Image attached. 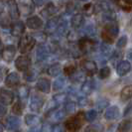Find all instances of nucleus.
<instances>
[{
	"mask_svg": "<svg viewBox=\"0 0 132 132\" xmlns=\"http://www.w3.org/2000/svg\"><path fill=\"white\" fill-rule=\"evenodd\" d=\"M35 44H36V41L34 40L32 35L26 34V35L21 36L19 44H18V49H19L20 53L26 54L28 52H30L34 48Z\"/></svg>",
	"mask_w": 132,
	"mask_h": 132,
	"instance_id": "nucleus-1",
	"label": "nucleus"
},
{
	"mask_svg": "<svg viewBox=\"0 0 132 132\" xmlns=\"http://www.w3.org/2000/svg\"><path fill=\"white\" fill-rule=\"evenodd\" d=\"M119 33V27L116 23H108L107 26H105L104 28V31L102 32V39H103V42H105L108 44L111 43L112 41Z\"/></svg>",
	"mask_w": 132,
	"mask_h": 132,
	"instance_id": "nucleus-2",
	"label": "nucleus"
},
{
	"mask_svg": "<svg viewBox=\"0 0 132 132\" xmlns=\"http://www.w3.org/2000/svg\"><path fill=\"white\" fill-rule=\"evenodd\" d=\"M66 128L71 132H77L82 126V120L80 119V115H76L73 117H70L66 121Z\"/></svg>",
	"mask_w": 132,
	"mask_h": 132,
	"instance_id": "nucleus-3",
	"label": "nucleus"
},
{
	"mask_svg": "<svg viewBox=\"0 0 132 132\" xmlns=\"http://www.w3.org/2000/svg\"><path fill=\"white\" fill-rule=\"evenodd\" d=\"M18 8H19V12L22 15L25 16L30 15L35 10V2L33 0H20Z\"/></svg>",
	"mask_w": 132,
	"mask_h": 132,
	"instance_id": "nucleus-4",
	"label": "nucleus"
},
{
	"mask_svg": "<svg viewBox=\"0 0 132 132\" xmlns=\"http://www.w3.org/2000/svg\"><path fill=\"white\" fill-rule=\"evenodd\" d=\"M45 99L39 93H34L30 99V109L35 112H38L41 110V108L44 106Z\"/></svg>",
	"mask_w": 132,
	"mask_h": 132,
	"instance_id": "nucleus-5",
	"label": "nucleus"
},
{
	"mask_svg": "<svg viewBox=\"0 0 132 132\" xmlns=\"http://www.w3.org/2000/svg\"><path fill=\"white\" fill-rule=\"evenodd\" d=\"M51 49L47 44H40L37 46L36 50V60L37 62H44L50 56Z\"/></svg>",
	"mask_w": 132,
	"mask_h": 132,
	"instance_id": "nucleus-6",
	"label": "nucleus"
},
{
	"mask_svg": "<svg viewBox=\"0 0 132 132\" xmlns=\"http://www.w3.org/2000/svg\"><path fill=\"white\" fill-rule=\"evenodd\" d=\"M15 67L20 72H27L31 67V59L28 56H20L15 60Z\"/></svg>",
	"mask_w": 132,
	"mask_h": 132,
	"instance_id": "nucleus-7",
	"label": "nucleus"
},
{
	"mask_svg": "<svg viewBox=\"0 0 132 132\" xmlns=\"http://www.w3.org/2000/svg\"><path fill=\"white\" fill-rule=\"evenodd\" d=\"M131 71V64L129 61L123 60L119 62L116 66V73L119 77H124Z\"/></svg>",
	"mask_w": 132,
	"mask_h": 132,
	"instance_id": "nucleus-8",
	"label": "nucleus"
},
{
	"mask_svg": "<svg viewBox=\"0 0 132 132\" xmlns=\"http://www.w3.org/2000/svg\"><path fill=\"white\" fill-rule=\"evenodd\" d=\"M51 115H49V120L51 122H54V123H59L62 120H64L65 117H66L67 113L65 111L64 108H61V109H55L53 111L49 112Z\"/></svg>",
	"mask_w": 132,
	"mask_h": 132,
	"instance_id": "nucleus-9",
	"label": "nucleus"
},
{
	"mask_svg": "<svg viewBox=\"0 0 132 132\" xmlns=\"http://www.w3.org/2000/svg\"><path fill=\"white\" fill-rule=\"evenodd\" d=\"M36 88L44 93H49L51 92V81L47 78H40L36 82Z\"/></svg>",
	"mask_w": 132,
	"mask_h": 132,
	"instance_id": "nucleus-10",
	"label": "nucleus"
},
{
	"mask_svg": "<svg viewBox=\"0 0 132 132\" xmlns=\"http://www.w3.org/2000/svg\"><path fill=\"white\" fill-rule=\"evenodd\" d=\"M15 55H16V48L13 45H8V46H6L2 50V52H1L2 59L4 60L5 62H8V63H10L13 60Z\"/></svg>",
	"mask_w": 132,
	"mask_h": 132,
	"instance_id": "nucleus-11",
	"label": "nucleus"
},
{
	"mask_svg": "<svg viewBox=\"0 0 132 132\" xmlns=\"http://www.w3.org/2000/svg\"><path fill=\"white\" fill-rule=\"evenodd\" d=\"M7 7H8V12H9V16L10 18L14 20H17L20 16L19 8H18V4L15 0H8L7 2Z\"/></svg>",
	"mask_w": 132,
	"mask_h": 132,
	"instance_id": "nucleus-12",
	"label": "nucleus"
},
{
	"mask_svg": "<svg viewBox=\"0 0 132 132\" xmlns=\"http://www.w3.org/2000/svg\"><path fill=\"white\" fill-rule=\"evenodd\" d=\"M14 94L12 92L7 89H1L0 90V102L3 105H9L13 102Z\"/></svg>",
	"mask_w": 132,
	"mask_h": 132,
	"instance_id": "nucleus-13",
	"label": "nucleus"
},
{
	"mask_svg": "<svg viewBox=\"0 0 132 132\" xmlns=\"http://www.w3.org/2000/svg\"><path fill=\"white\" fill-rule=\"evenodd\" d=\"M60 20L58 17H53L51 19H49L47 21L46 25H45V33L47 35H51L54 32H56L57 28L59 26Z\"/></svg>",
	"mask_w": 132,
	"mask_h": 132,
	"instance_id": "nucleus-14",
	"label": "nucleus"
},
{
	"mask_svg": "<svg viewBox=\"0 0 132 132\" xmlns=\"http://www.w3.org/2000/svg\"><path fill=\"white\" fill-rule=\"evenodd\" d=\"M26 26L32 30H38L43 26V20L41 19L39 16L29 17L26 21Z\"/></svg>",
	"mask_w": 132,
	"mask_h": 132,
	"instance_id": "nucleus-15",
	"label": "nucleus"
},
{
	"mask_svg": "<svg viewBox=\"0 0 132 132\" xmlns=\"http://www.w3.org/2000/svg\"><path fill=\"white\" fill-rule=\"evenodd\" d=\"M120 115V109L117 105H112L107 107L104 113V117L106 120H114Z\"/></svg>",
	"mask_w": 132,
	"mask_h": 132,
	"instance_id": "nucleus-16",
	"label": "nucleus"
},
{
	"mask_svg": "<svg viewBox=\"0 0 132 132\" xmlns=\"http://www.w3.org/2000/svg\"><path fill=\"white\" fill-rule=\"evenodd\" d=\"M21 125V120L16 115H11L6 119V126L9 130H17Z\"/></svg>",
	"mask_w": 132,
	"mask_h": 132,
	"instance_id": "nucleus-17",
	"label": "nucleus"
},
{
	"mask_svg": "<svg viewBox=\"0 0 132 132\" xmlns=\"http://www.w3.org/2000/svg\"><path fill=\"white\" fill-rule=\"evenodd\" d=\"M81 67H82L84 71H86V73H90V75L95 73L96 71H97V65L93 60H86V61H84L81 63Z\"/></svg>",
	"mask_w": 132,
	"mask_h": 132,
	"instance_id": "nucleus-18",
	"label": "nucleus"
},
{
	"mask_svg": "<svg viewBox=\"0 0 132 132\" xmlns=\"http://www.w3.org/2000/svg\"><path fill=\"white\" fill-rule=\"evenodd\" d=\"M84 24H85V16H84V14L78 13L72 16V18H71V26L73 27V29H79Z\"/></svg>",
	"mask_w": 132,
	"mask_h": 132,
	"instance_id": "nucleus-19",
	"label": "nucleus"
},
{
	"mask_svg": "<svg viewBox=\"0 0 132 132\" xmlns=\"http://www.w3.org/2000/svg\"><path fill=\"white\" fill-rule=\"evenodd\" d=\"M20 82V77L17 73H10L5 79V85L9 87H14V86H18Z\"/></svg>",
	"mask_w": 132,
	"mask_h": 132,
	"instance_id": "nucleus-20",
	"label": "nucleus"
},
{
	"mask_svg": "<svg viewBox=\"0 0 132 132\" xmlns=\"http://www.w3.org/2000/svg\"><path fill=\"white\" fill-rule=\"evenodd\" d=\"M24 31H25V24L22 21H16L11 27V34L15 37L21 36L24 33Z\"/></svg>",
	"mask_w": 132,
	"mask_h": 132,
	"instance_id": "nucleus-21",
	"label": "nucleus"
},
{
	"mask_svg": "<svg viewBox=\"0 0 132 132\" xmlns=\"http://www.w3.org/2000/svg\"><path fill=\"white\" fill-rule=\"evenodd\" d=\"M24 121L28 126H37L41 122V117L37 114L28 113L25 115Z\"/></svg>",
	"mask_w": 132,
	"mask_h": 132,
	"instance_id": "nucleus-22",
	"label": "nucleus"
},
{
	"mask_svg": "<svg viewBox=\"0 0 132 132\" xmlns=\"http://www.w3.org/2000/svg\"><path fill=\"white\" fill-rule=\"evenodd\" d=\"M94 89V81L93 79H86L82 82L81 85V87H80V92L86 94V95H88L93 92Z\"/></svg>",
	"mask_w": 132,
	"mask_h": 132,
	"instance_id": "nucleus-23",
	"label": "nucleus"
},
{
	"mask_svg": "<svg viewBox=\"0 0 132 132\" xmlns=\"http://www.w3.org/2000/svg\"><path fill=\"white\" fill-rule=\"evenodd\" d=\"M67 79L65 77H59L54 80L53 82V90L54 92H60L61 89H63L66 86Z\"/></svg>",
	"mask_w": 132,
	"mask_h": 132,
	"instance_id": "nucleus-24",
	"label": "nucleus"
},
{
	"mask_svg": "<svg viewBox=\"0 0 132 132\" xmlns=\"http://www.w3.org/2000/svg\"><path fill=\"white\" fill-rule=\"evenodd\" d=\"M99 51H100V54H101L103 57H105V58H110L113 53L110 45H108L105 42H102V43H101V45L99 47Z\"/></svg>",
	"mask_w": 132,
	"mask_h": 132,
	"instance_id": "nucleus-25",
	"label": "nucleus"
},
{
	"mask_svg": "<svg viewBox=\"0 0 132 132\" xmlns=\"http://www.w3.org/2000/svg\"><path fill=\"white\" fill-rule=\"evenodd\" d=\"M132 128V120L131 119H124L122 120L118 125L117 130L118 132H129Z\"/></svg>",
	"mask_w": 132,
	"mask_h": 132,
	"instance_id": "nucleus-26",
	"label": "nucleus"
},
{
	"mask_svg": "<svg viewBox=\"0 0 132 132\" xmlns=\"http://www.w3.org/2000/svg\"><path fill=\"white\" fill-rule=\"evenodd\" d=\"M120 98H121V100H123V101L132 98V85L124 86V87L121 89Z\"/></svg>",
	"mask_w": 132,
	"mask_h": 132,
	"instance_id": "nucleus-27",
	"label": "nucleus"
},
{
	"mask_svg": "<svg viewBox=\"0 0 132 132\" xmlns=\"http://www.w3.org/2000/svg\"><path fill=\"white\" fill-rule=\"evenodd\" d=\"M61 72H62V67L59 63H55L53 65H51L48 69V73L51 77H58L60 76Z\"/></svg>",
	"mask_w": 132,
	"mask_h": 132,
	"instance_id": "nucleus-28",
	"label": "nucleus"
},
{
	"mask_svg": "<svg viewBox=\"0 0 132 132\" xmlns=\"http://www.w3.org/2000/svg\"><path fill=\"white\" fill-rule=\"evenodd\" d=\"M29 93H30V88L26 85L20 86L17 89V93H18V96L20 99H26L29 95Z\"/></svg>",
	"mask_w": 132,
	"mask_h": 132,
	"instance_id": "nucleus-29",
	"label": "nucleus"
},
{
	"mask_svg": "<svg viewBox=\"0 0 132 132\" xmlns=\"http://www.w3.org/2000/svg\"><path fill=\"white\" fill-rule=\"evenodd\" d=\"M102 19H103V21H106L108 23H113L116 20V14L111 9L104 11L103 14H102Z\"/></svg>",
	"mask_w": 132,
	"mask_h": 132,
	"instance_id": "nucleus-30",
	"label": "nucleus"
},
{
	"mask_svg": "<svg viewBox=\"0 0 132 132\" xmlns=\"http://www.w3.org/2000/svg\"><path fill=\"white\" fill-rule=\"evenodd\" d=\"M68 32V22L66 20H62L60 21L59 26L56 30V33L58 34V36H64Z\"/></svg>",
	"mask_w": 132,
	"mask_h": 132,
	"instance_id": "nucleus-31",
	"label": "nucleus"
},
{
	"mask_svg": "<svg viewBox=\"0 0 132 132\" xmlns=\"http://www.w3.org/2000/svg\"><path fill=\"white\" fill-rule=\"evenodd\" d=\"M70 78L72 79V81L76 82V84H82L85 81V79H86V75L82 73V72H78L77 71Z\"/></svg>",
	"mask_w": 132,
	"mask_h": 132,
	"instance_id": "nucleus-32",
	"label": "nucleus"
},
{
	"mask_svg": "<svg viewBox=\"0 0 132 132\" xmlns=\"http://www.w3.org/2000/svg\"><path fill=\"white\" fill-rule=\"evenodd\" d=\"M56 12H57V8H56V6L54 5L52 2H49V3H47L46 7H45L44 11L42 12V14L45 15V16H53Z\"/></svg>",
	"mask_w": 132,
	"mask_h": 132,
	"instance_id": "nucleus-33",
	"label": "nucleus"
},
{
	"mask_svg": "<svg viewBox=\"0 0 132 132\" xmlns=\"http://www.w3.org/2000/svg\"><path fill=\"white\" fill-rule=\"evenodd\" d=\"M53 100L56 101V103L59 105V104H62V103H64V102H66L67 99H68V94L65 93H57V94H55L53 96Z\"/></svg>",
	"mask_w": 132,
	"mask_h": 132,
	"instance_id": "nucleus-34",
	"label": "nucleus"
},
{
	"mask_svg": "<svg viewBox=\"0 0 132 132\" xmlns=\"http://www.w3.org/2000/svg\"><path fill=\"white\" fill-rule=\"evenodd\" d=\"M103 131V126L101 124H96V123H93V124H89L88 126H86L85 132H102Z\"/></svg>",
	"mask_w": 132,
	"mask_h": 132,
	"instance_id": "nucleus-35",
	"label": "nucleus"
},
{
	"mask_svg": "<svg viewBox=\"0 0 132 132\" xmlns=\"http://www.w3.org/2000/svg\"><path fill=\"white\" fill-rule=\"evenodd\" d=\"M37 76H38V73L35 71V70H31L29 69L27 72H25V75H24V78L27 81H34L37 79Z\"/></svg>",
	"mask_w": 132,
	"mask_h": 132,
	"instance_id": "nucleus-36",
	"label": "nucleus"
},
{
	"mask_svg": "<svg viewBox=\"0 0 132 132\" xmlns=\"http://www.w3.org/2000/svg\"><path fill=\"white\" fill-rule=\"evenodd\" d=\"M97 116V111L95 109H89L85 113V118L88 122H93V120H95Z\"/></svg>",
	"mask_w": 132,
	"mask_h": 132,
	"instance_id": "nucleus-37",
	"label": "nucleus"
},
{
	"mask_svg": "<svg viewBox=\"0 0 132 132\" xmlns=\"http://www.w3.org/2000/svg\"><path fill=\"white\" fill-rule=\"evenodd\" d=\"M64 109H65L67 114H73V113H75V111H76V102L69 100L68 102H66Z\"/></svg>",
	"mask_w": 132,
	"mask_h": 132,
	"instance_id": "nucleus-38",
	"label": "nucleus"
},
{
	"mask_svg": "<svg viewBox=\"0 0 132 132\" xmlns=\"http://www.w3.org/2000/svg\"><path fill=\"white\" fill-rule=\"evenodd\" d=\"M111 73V71H110V68L108 67H103L100 69V71L98 72V78L100 79H107Z\"/></svg>",
	"mask_w": 132,
	"mask_h": 132,
	"instance_id": "nucleus-39",
	"label": "nucleus"
},
{
	"mask_svg": "<svg viewBox=\"0 0 132 132\" xmlns=\"http://www.w3.org/2000/svg\"><path fill=\"white\" fill-rule=\"evenodd\" d=\"M32 37L36 42H41V44H44V42L46 41L47 34L45 32H38V33H34Z\"/></svg>",
	"mask_w": 132,
	"mask_h": 132,
	"instance_id": "nucleus-40",
	"label": "nucleus"
},
{
	"mask_svg": "<svg viewBox=\"0 0 132 132\" xmlns=\"http://www.w3.org/2000/svg\"><path fill=\"white\" fill-rule=\"evenodd\" d=\"M82 9H84V13L86 14V15L90 16V15H93V14L94 13V11H95V6L93 5V3H86Z\"/></svg>",
	"mask_w": 132,
	"mask_h": 132,
	"instance_id": "nucleus-41",
	"label": "nucleus"
},
{
	"mask_svg": "<svg viewBox=\"0 0 132 132\" xmlns=\"http://www.w3.org/2000/svg\"><path fill=\"white\" fill-rule=\"evenodd\" d=\"M109 105V101L105 98H102V99H99L98 101L96 102V107L98 110H103L104 108L108 107Z\"/></svg>",
	"mask_w": 132,
	"mask_h": 132,
	"instance_id": "nucleus-42",
	"label": "nucleus"
},
{
	"mask_svg": "<svg viewBox=\"0 0 132 132\" xmlns=\"http://www.w3.org/2000/svg\"><path fill=\"white\" fill-rule=\"evenodd\" d=\"M127 41H128V38H127V36H126V35L121 36V37L117 40V42H116V47L119 48V49L124 48V47L126 46V44H127Z\"/></svg>",
	"mask_w": 132,
	"mask_h": 132,
	"instance_id": "nucleus-43",
	"label": "nucleus"
},
{
	"mask_svg": "<svg viewBox=\"0 0 132 132\" xmlns=\"http://www.w3.org/2000/svg\"><path fill=\"white\" fill-rule=\"evenodd\" d=\"M64 72L66 73L67 76H72L73 73L77 72V69H76V67L75 65H68V66L65 67V69H64Z\"/></svg>",
	"mask_w": 132,
	"mask_h": 132,
	"instance_id": "nucleus-44",
	"label": "nucleus"
},
{
	"mask_svg": "<svg viewBox=\"0 0 132 132\" xmlns=\"http://www.w3.org/2000/svg\"><path fill=\"white\" fill-rule=\"evenodd\" d=\"M12 110H13V112L15 113V114H17V115H19V114L22 113L23 107H22V104H21L20 101H17V102L14 104L13 107H12Z\"/></svg>",
	"mask_w": 132,
	"mask_h": 132,
	"instance_id": "nucleus-45",
	"label": "nucleus"
},
{
	"mask_svg": "<svg viewBox=\"0 0 132 132\" xmlns=\"http://www.w3.org/2000/svg\"><path fill=\"white\" fill-rule=\"evenodd\" d=\"M88 103H89L88 98L86 97V96H79L78 97V104L80 107H85V106L88 105Z\"/></svg>",
	"mask_w": 132,
	"mask_h": 132,
	"instance_id": "nucleus-46",
	"label": "nucleus"
},
{
	"mask_svg": "<svg viewBox=\"0 0 132 132\" xmlns=\"http://www.w3.org/2000/svg\"><path fill=\"white\" fill-rule=\"evenodd\" d=\"M52 130H53V125L49 122L44 123L41 127V132H52Z\"/></svg>",
	"mask_w": 132,
	"mask_h": 132,
	"instance_id": "nucleus-47",
	"label": "nucleus"
},
{
	"mask_svg": "<svg viewBox=\"0 0 132 132\" xmlns=\"http://www.w3.org/2000/svg\"><path fill=\"white\" fill-rule=\"evenodd\" d=\"M52 132H66V129H65V126L62 124H56V125H53Z\"/></svg>",
	"mask_w": 132,
	"mask_h": 132,
	"instance_id": "nucleus-48",
	"label": "nucleus"
},
{
	"mask_svg": "<svg viewBox=\"0 0 132 132\" xmlns=\"http://www.w3.org/2000/svg\"><path fill=\"white\" fill-rule=\"evenodd\" d=\"M76 9V5L73 4V2H70L69 4H68V6H67V13H69V14H71L72 12H73V10Z\"/></svg>",
	"mask_w": 132,
	"mask_h": 132,
	"instance_id": "nucleus-49",
	"label": "nucleus"
},
{
	"mask_svg": "<svg viewBox=\"0 0 132 132\" xmlns=\"http://www.w3.org/2000/svg\"><path fill=\"white\" fill-rule=\"evenodd\" d=\"M132 110V101L129 102L127 105H126L125 109H124V115H127L128 113H130V111Z\"/></svg>",
	"mask_w": 132,
	"mask_h": 132,
	"instance_id": "nucleus-50",
	"label": "nucleus"
},
{
	"mask_svg": "<svg viewBox=\"0 0 132 132\" xmlns=\"http://www.w3.org/2000/svg\"><path fill=\"white\" fill-rule=\"evenodd\" d=\"M7 112V108L5 107V105L3 104H0V116H3L5 115Z\"/></svg>",
	"mask_w": 132,
	"mask_h": 132,
	"instance_id": "nucleus-51",
	"label": "nucleus"
},
{
	"mask_svg": "<svg viewBox=\"0 0 132 132\" xmlns=\"http://www.w3.org/2000/svg\"><path fill=\"white\" fill-rule=\"evenodd\" d=\"M28 132H41V127L39 126H33V127H31Z\"/></svg>",
	"mask_w": 132,
	"mask_h": 132,
	"instance_id": "nucleus-52",
	"label": "nucleus"
},
{
	"mask_svg": "<svg viewBox=\"0 0 132 132\" xmlns=\"http://www.w3.org/2000/svg\"><path fill=\"white\" fill-rule=\"evenodd\" d=\"M45 2H46V0H35V4L38 5V6L42 5V4H44Z\"/></svg>",
	"mask_w": 132,
	"mask_h": 132,
	"instance_id": "nucleus-53",
	"label": "nucleus"
},
{
	"mask_svg": "<svg viewBox=\"0 0 132 132\" xmlns=\"http://www.w3.org/2000/svg\"><path fill=\"white\" fill-rule=\"evenodd\" d=\"M4 7H5L4 6V3L0 0V14L3 13V11H4Z\"/></svg>",
	"mask_w": 132,
	"mask_h": 132,
	"instance_id": "nucleus-54",
	"label": "nucleus"
},
{
	"mask_svg": "<svg viewBox=\"0 0 132 132\" xmlns=\"http://www.w3.org/2000/svg\"><path fill=\"white\" fill-rule=\"evenodd\" d=\"M127 57H128V59L132 61V50L131 51H129V53H128V55H127Z\"/></svg>",
	"mask_w": 132,
	"mask_h": 132,
	"instance_id": "nucleus-55",
	"label": "nucleus"
},
{
	"mask_svg": "<svg viewBox=\"0 0 132 132\" xmlns=\"http://www.w3.org/2000/svg\"><path fill=\"white\" fill-rule=\"evenodd\" d=\"M3 129H4V126H3V124L0 122V132L3 131Z\"/></svg>",
	"mask_w": 132,
	"mask_h": 132,
	"instance_id": "nucleus-56",
	"label": "nucleus"
},
{
	"mask_svg": "<svg viewBox=\"0 0 132 132\" xmlns=\"http://www.w3.org/2000/svg\"><path fill=\"white\" fill-rule=\"evenodd\" d=\"M2 77H3V73H2V71H1V69H0V80L2 79Z\"/></svg>",
	"mask_w": 132,
	"mask_h": 132,
	"instance_id": "nucleus-57",
	"label": "nucleus"
},
{
	"mask_svg": "<svg viewBox=\"0 0 132 132\" xmlns=\"http://www.w3.org/2000/svg\"><path fill=\"white\" fill-rule=\"evenodd\" d=\"M1 46H2V44H1V41H0V48H1Z\"/></svg>",
	"mask_w": 132,
	"mask_h": 132,
	"instance_id": "nucleus-58",
	"label": "nucleus"
},
{
	"mask_svg": "<svg viewBox=\"0 0 132 132\" xmlns=\"http://www.w3.org/2000/svg\"><path fill=\"white\" fill-rule=\"evenodd\" d=\"M0 58H2V57H1V52H0Z\"/></svg>",
	"mask_w": 132,
	"mask_h": 132,
	"instance_id": "nucleus-59",
	"label": "nucleus"
},
{
	"mask_svg": "<svg viewBox=\"0 0 132 132\" xmlns=\"http://www.w3.org/2000/svg\"><path fill=\"white\" fill-rule=\"evenodd\" d=\"M82 1H86V0H82Z\"/></svg>",
	"mask_w": 132,
	"mask_h": 132,
	"instance_id": "nucleus-60",
	"label": "nucleus"
},
{
	"mask_svg": "<svg viewBox=\"0 0 132 132\" xmlns=\"http://www.w3.org/2000/svg\"><path fill=\"white\" fill-rule=\"evenodd\" d=\"M131 40H132V35H131Z\"/></svg>",
	"mask_w": 132,
	"mask_h": 132,
	"instance_id": "nucleus-61",
	"label": "nucleus"
},
{
	"mask_svg": "<svg viewBox=\"0 0 132 132\" xmlns=\"http://www.w3.org/2000/svg\"><path fill=\"white\" fill-rule=\"evenodd\" d=\"M47 1H48V0H46V2H47Z\"/></svg>",
	"mask_w": 132,
	"mask_h": 132,
	"instance_id": "nucleus-62",
	"label": "nucleus"
}]
</instances>
